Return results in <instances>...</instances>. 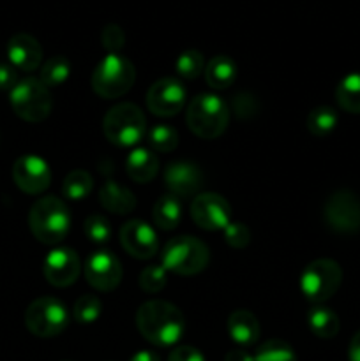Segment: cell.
<instances>
[{"label":"cell","instance_id":"obj_6","mask_svg":"<svg viewBox=\"0 0 360 361\" xmlns=\"http://www.w3.org/2000/svg\"><path fill=\"white\" fill-rule=\"evenodd\" d=\"M161 261L166 271L191 277V275L201 274L208 267L210 250L201 240L194 236H175L162 249Z\"/></svg>","mask_w":360,"mask_h":361},{"label":"cell","instance_id":"obj_25","mask_svg":"<svg viewBox=\"0 0 360 361\" xmlns=\"http://www.w3.org/2000/svg\"><path fill=\"white\" fill-rule=\"evenodd\" d=\"M335 101L346 113L360 115V73H352L339 81Z\"/></svg>","mask_w":360,"mask_h":361},{"label":"cell","instance_id":"obj_37","mask_svg":"<svg viewBox=\"0 0 360 361\" xmlns=\"http://www.w3.org/2000/svg\"><path fill=\"white\" fill-rule=\"evenodd\" d=\"M233 111L239 118L249 120L258 113V102L253 95L239 94L233 99Z\"/></svg>","mask_w":360,"mask_h":361},{"label":"cell","instance_id":"obj_3","mask_svg":"<svg viewBox=\"0 0 360 361\" xmlns=\"http://www.w3.org/2000/svg\"><path fill=\"white\" fill-rule=\"evenodd\" d=\"M186 122L191 133L201 140H215L229 123V108L219 95L200 94L189 102Z\"/></svg>","mask_w":360,"mask_h":361},{"label":"cell","instance_id":"obj_23","mask_svg":"<svg viewBox=\"0 0 360 361\" xmlns=\"http://www.w3.org/2000/svg\"><path fill=\"white\" fill-rule=\"evenodd\" d=\"M152 219L154 224L162 231H172L180 224L182 219V203L173 194H164L159 197L152 210Z\"/></svg>","mask_w":360,"mask_h":361},{"label":"cell","instance_id":"obj_8","mask_svg":"<svg viewBox=\"0 0 360 361\" xmlns=\"http://www.w3.org/2000/svg\"><path fill=\"white\" fill-rule=\"evenodd\" d=\"M342 282V270L337 261L316 259L306 267L300 275L302 295L314 305H321L337 293Z\"/></svg>","mask_w":360,"mask_h":361},{"label":"cell","instance_id":"obj_10","mask_svg":"<svg viewBox=\"0 0 360 361\" xmlns=\"http://www.w3.org/2000/svg\"><path fill=\"white\" fill-rule=\"evenodd\" d=\"M323 219L328 228L341 235H352L360 229V197L352 190H337L327 200Z\"/></svg>","mask_w":360,"mask_h":361},{"label":"cell","instance_id":"obj_27","mask_svg":"<svg viewBox=\"0 0 360 361\" xmlns=\"http://www.w3.org/2000/svg\"><path fill=\"white\" fill-rule=\"evenodd\" d=\"M71 76V62L62 55L52 56V59L46 60L41 67V74H39V80L46 87H60V85L66 83Z\"/></svg>","mask_w":360,"mask_h":361},{"label":"cell","instance_id":"obj_24","mask_svg":"<svg viewBox=\"0 0 360 361\" xmlns=\"http://www.w3.org/2000/svg\"><path fill=\"white\" fill-rule=\"evenodd\" d=\"M307 323H309L311 331L318 338H334L339 334V328H341L337 314L323 305H316L309 310Z\"/></svg>","mask_w":360,"mask_h":361},{"label":"cell","instance_id":"obj_21","mask_svg":"<svg viewBox=\"0 0 360 361\" xmlns=\"http://www.w3.org/2000/svg\"><path fill=\"white\" fill-rule=\"evenodd\" d=\"M99 203L102 208L115 215H127L136 208V197L127 187L108 180L99 189Z\"/></svg>","mask_w":360,"mask_h":361},{"label":"cell","instance_id":"obj_5","mask_svg":"<svg viewBox=\"0 0 360 361\" xmlns=\"http://www.w3.org/2000/svg\"><path fill=\"white\" fill-rule=\"evenodd\" d=\"M102 130L109 143L120 148L136 147L147 134V118L133 102L116 104L106 113Z\"/></svg>","mask_w":360,"mask_h":361},{"label":"cell","instance_id":"obj_39","mask_svg":"<svg viewBox=\"0 0 360 361\" xmlns=\"http://www.w3.org/2000/svg\"><path fill=\"white\" fill-rule=\"evenodd\" d=\"M18 83L16 69L9 63H0V90H13Z\"/></svg>","mask_w":360,"mask_h":361},{"label":"cell","instance_id":"obj_13","mask_svg":"<svg viewBox=\"0 0 360 361\" xmlns=\"http://www.w3.org/2000/svg\"><path fill=\"white\" fill-rule=\"evenodd\" d=\"M13 180L25 194H41L52 183V171L48 162L34 154L21 155L13 166Z\"/></svg>","mask_w":360,"mask_h":361},{"label":"cell","instance_id":"obj_32","mask_svg":"<svg viewBox=\"0 0 360 361\" xmlns=\"http://www.w3.org/2000/svg\"><path fill=\"white\" fill-rule=\"evenodd\" d=\"M101 310H102V305H101V300H99L97 296L83 295L81 298L76 300V303H74L73 314L76 323L92 324L99 319Z\"/></svg>","mask_w":360,"mask_h":361},{"label":"cell","instance_id":"obj_9","mask_svg":"<svg viewBox=\"0 0 360 361\" xmlns=\"http://www.w3.org/2000/svg\"><path fill=\"white\" fill-rule=\"evenodd\" d=\"M69 324V312L60 300L42 296L34 300L25 310V326L39 338H53Z\"/></svg>","mask_w":360,"mask_h":361},{"label":"cell","instance_id":"obj_4","mask_svg":"<svg viewBox=\"0 0 360 361\" xmlns=\"http://www.w3.org/2000/svg\"><path fill=\"white\" fill-rule=\"evenodd\" d=\"M136 69L133 62L120 53H108L92 73V90L101 99H116L133 88Z\"/></svg>","mask_w":360,"mask_h":361},{"label":"cell","instance_id":"obj_33","mask_svg":"<svg viewBox=\"0 0 360 361\" xmlns=\"http://www.w3.org/2000/svg\"><path fill=\"white\" fill-rule=\"evenodd\" d=\"M168 271L164 270L162 264H150V267H145L140 274V288L143 289L148 295H155V293L162 291L166 288V282H168Z\"/></svg>","mask_w":360,"mask_h":361},{"label":"cell","instance_id":"obj_19","mask_svg":"<svg viewBox=\"0 0 360 361\" xmlns=\"http://www.w3.org/2000/svg\"><path fill=\"white\" fill-rule=\"evenodd\" d=\"M228 334L240 348H249L256 344L260 338V323L249 310H233L228 317Z\"/></svg>","mask_w":360,"mask_h":361},{"label":"cell","instance_id":"obj_31","mask_svg":"<svg viewBox=\"0 0 360 361\" xmlns=\"http://www.w3.org/2000/svg\"><path fill=\"white\" fill-rule=\"evenodd\" d=\"M176 74L184 80H196L205 71V59L198 49H186L175 62Z\"/></svg>","mask_w":360,"mask_h":361},{"label":"cell","instance_id":"obj_30","mask_svg":"<svg viewBox=\"0 0 360 361\" xmlns=\"http://www.w3.org/2000/svg\"><path fill=\"white\" fill-rule=\"evenodd\" d=\"M254 361H299L295 349L281 338H270L258 348Z\"/></svg>","mask_w":360,"mask_h":361},{"label":"cell","instance_id":"obj_18","mask_svg":"<svg viewBox=\"0 0 360 361\" xmlns=\"http://www.w3.org/2000/svg\"><path fill=\"white\" fill-rule=\"evenodd\" d=\"M7 59L14 69L32 73L41 66L42 48L37 39L32 35L16 34L7 42Z\"/></svg>","mask_w":360,"mask_h":361},{"label":"cell","instance_id":"obj_11","mask_svg":"<svg viewBox=\"0 0 360 361\" xmlns=\"http://www.w3.org/2000/svg\"><path fill=\"white\" fill-rule=\"evenodd\" d=\"M191 217L205 231H224L232 222V207L221 194H198L191 203Z\"/></svg>","mask_w":360,"mask_h":361},{"label":"cell","instance_id":"obj_28","mask_svg":"<svg viewBox=\"0 0 360 361\" xmlns=\"http://www.w3.org/2000/svg\"><path fill=\"white\" fill-rule=\"evenodd\" d=\"M92 189H94V180H92L90 173L85 171V169L71 171L62 183V194L67 200L73 201L85 200L92 192Z\"/></svg>","mask_w":360,"mask_h":361},{"label":"cell","instance_id":"obj_40","mask_svg":"<svg viewBox=\"0 0 360 361\" xmlns=\"http://www.w3.org/2000/svg\"><path fill=\"white\" fill-rule=\"evenodd\" d=\"M224 361H254V356L249 355L246 349H232L226 353Z\"/></svg>","mask_w":360,"mask_h":361},{"label":"cell","instance_id":"obj_29","mask_svg":"<svg viewBox=\"0 0 360 361\" xmlns=\"http://www.w3.org/2000/svg\"><path fill=\"white\" fill-rule=\"evenodd\" d=\"M147 141L152 152L168 154L179 147V133L172 126L166 123H155L152 129L147 130Z\"/></svg>","mask_w":360,"mask_h":361},{"label":"cell","instance_id":"obj_7","mask_svg":"<svg viewBox=\"0 0 360 361\" xmlns=\"http://www.w3.org/2000/svg\"><path fill=\"white\" fill-rule=\"evenodd\" d=\"M11 106L21 120L39 123L52 113V94L39 78H25L11 90Z\"/></svg>","mask_w":360,"mask_h":361},{"label":"cell","instance_id":"obj_34","mask_svg":"<svg viewBox=\"0 0 360 361\" xmlns=\"http://www.w3.org/2000/svg\"><path fill=\"white\" fill-rule=\"evenodd\" d=\"M83 231L92 243H106L112 236V226H109L108 219L94 214L85 219Z\"/></svg>","mask_w":360,"mask_h":361},{"label":"cell","instance_id":"obj_35","mask_svg":"<svg viewBox=\"0 0 360 361\" xmlns=\"http://www.w3.org/2000/svg\"><path fill=\"white\" fill-rule=\"evenodd\" d=\"M224 240L233 249H246L251 243V229L244 222H229L224 228Z\"/></svg>","mask_w":360,"mask_h":361},{"label":"cell","instance_id":"obj_20","mask_svg":"<svg viewBox=\"0 0 360 361\" xmlns=\"http://www.w3.org/2000/svg\"><path fill=\"white\" fill-rule=\"evenodd\" d=\"M126 171L133 182L148 183L155 178L159 171V159L148 148H134L126 159Z\"/></svg>","mask_w":360,"mask_h":361},{"label":"cell","instance_id":"obj_14","mask_svg":"<svg viewBox=\"0 0 360 361\" xmlns=\"http://www.w3.org/2000/svg\"><path fill=\"white\" fill-rule=\"evenodd\" d=\"M85 279L97 291H113L122 281V264L115 254L108 250H97L87 259L83 268Z\"/></svg>","mask_w":360,"mask_h":361},{"label":"cell","instance_id":"obj_17","mask_svg":"<svg viewBox=\"0 0 360 361\" xmlns=\"http://www.w3.org/2000/svg\"><path fill=\"white\" fill-rule=\"evenodd\" d=\"M164 185L176 197L194 196L203 185V173L189 161H175L164 171Z\"/></svg>","mask_w":360,"mask_h":361},{"label":"cell","instance_id":"obj_2","mask_svg":"<svg viewBox=\"0 0 360 361\" xmlns=\"http://www.w3.org/2000/svg\"><path fill=\"white\" fill-rule=\"evenodd\" d=\"M28 228L35 240L44 245L64 242L71 229V215L66 203L55 196L37 200L28 212Z\"/></svg>","mask_w":360,"mask_h":361},{"label":"cell","instance_id":"obj_38","mask_svg":"<svg viewBox=\"0 0 360 361\" xmlns=\"http://www.w3.org/2000/svg\"><path fill=\"white\" fill-rule=\"evenodd\" d=\"M168 361H205V356L193 345H179L169 353Z\"/></svg>","mask_w":360,"mask_h":361},{"label":"cell","instance_id":"obj_22","mask_svg":"<svg viewBox=\"0 0 360 361\" xmlns=\"http://www.w3.org/2000/svg\"><path fill=\"white\" fill-rule=\"evenodd\" d=\"M205 80L214 90H226L236 80V63L228 55H215L205 67Z\"/></svg>","mask_w":360,"mask_h":361},{"label":"cell","instance_id":"obj_42","mask_svg":"<svg viewBox=\"0 0 360 361\" xmlns=\"http://www.w3.org/2000/svg\"><path fill=\"white\" fill-rule=\"evenodd\" d=\"M129 361H161V358L157 356V353L148 351V349H141L136 355L131 356Z\"/></svg>","mask_w":360,"mask_h":361},{"label":"cell","instance_id":"obj_1","mask_svg":"<svg viewBox=\"0 0 360 361\" xmlns=\"http://www.w3.org/2000/svg\"><path fill=\"white\" fill-rule=\"evenodd\" d=\"M136 326L150 344L157 348H172L182 338L186 321L182 310L173 303L150 300L138 309Z\"/></svg>","mask_w":360,"mask_h":361},{"label":"cell","instance_id":"obj_15","mask_svg":"<svg viewBox=\"0 0 360 361\" xmlns=\"http://www.w3.org/2000/svg\"><path fill=\"white\" fill-rule=\"evenodd\" d=\"M42 274L46 281L55 288H69L81 274L80 257L73 249H67V247L53 249L46 256Z\"/></svg>","mask_w":360,"mask_h":361},{"label":"cell","instance_id":"obj_12","mask_svg":"<svg viewBox=\"0 0 360 361\" xmlns=\"http://www.w3.org/2000/svg\"><path fill=\"white\" fill-rule=\"evenodd\" d=\"M147 108L155 116H175L186 104V88L175 78H161L147 90Z\"/></svg>","mask_w":360,"mask_h":361},{"label":"cell","instance_id":"obj_41","mask_svg":"<svg viewBox=\"0 0 360 361\" xmlns=\"http://www.w3.org/2000/svg\"><path fill=\"white\" fill-rule=\"evenodd\" d=\"M348 358L349 361H360V331L353 335L352 342L348 348Z\"/></svg>","mask_w":360,"mask_h":361},{"label":"cell","instance_id":"obj_26","mask_svg":"<svg viewBox=\"0 0 360 361\" xmlns=\"http://www.w3.org/2000/svg\"><path fill=\"white\" fill-rule=\"evenodd\" d=\"M339 116L330 106H318L307 115V130L316 137H325L335 129Z\"/></svg>","mask_w":360,"mask_h":361},{"label":"cell","instance_id":"obj_16","mask_svg":"<svg viewBox=\"0 0 360 361\" xmlns=\"http://www.w3.org/2000/svg\"><path fill=\"white\" fill-rule=\"evenodd\" d=\"M120 245L124 247L129 256L136 257V259H150L157 254L159 250V240L155 235L154 228L147 224L145 221H134L126 222L120 228Z\"/></svg>","mask_w":360,"mask_h":361},{"label":"cell","instance_id":"obj_36","mask_svg":"<svg viewBox=\"0 0 360 361\" xmlns=\"http://www.w3.org/2000/svg\"><path fill=\"white\" fill-rule=\"evenodd\" d=\"M101 42L108 49V53H119L126 44V34L119 25H106L101 34Z\"/></svg>","mask_w":360,"mask_h":361}]
</instances>
